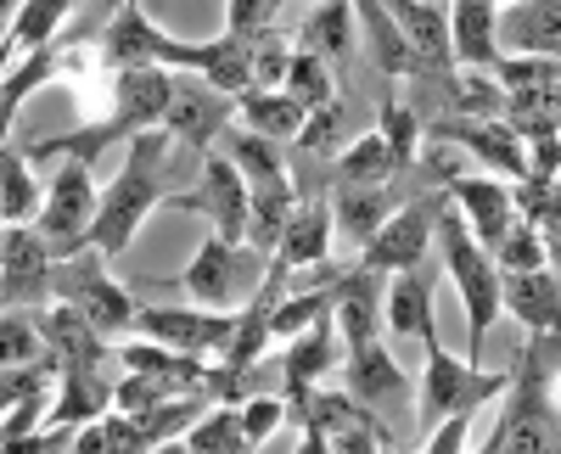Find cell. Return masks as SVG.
<instances>
[{
  "label": "cell",
  "instance_id": "15",
  "mask_svg": "<svg viewBox=\"0 0 561 454\" xmlns=\"http://www.w3.org/2000/svg\"><path fill=\"white\" fill-rule=\"evenodd\" d=\"M332 365H337V321L332 314H314L309 326H298L287 337V353H280V398H287V410H298Z\"/></svg>",
  "mask_w": 561,
  "mask_h": 454
},
{
  "label": "cell",
  "instance_id": "18",
  "mask_svg": "<svg viewBox=\"0 0 561 454\" xmlns=\"http://www.w3.org/2000/svg\"><path fill=\"white\" fill-rule=\"evenodd\" d=\"M348 393L359 404H370V410H388V404H404L410 398V371L399 365V359L377 342V337H365V342H348Z\"/></svg>",
  "mask_w": 561,
  "mask_h": 454
},
{
  "label": "cell",
  "instance_id": "29",
  "mask_svg": "<svg viewBox=\"0 0 561 454\" xmlns=\"http://www.w3.org/2000/svg\"><path fill=\"white\" fill-rule=\"evenodd\" d=\"M359 23H365V45H370V57H377V68L388 73V79H399V73H421V62H415V51L404 45V34H399V23H393V12H382V0H359Z\"/></svg>",
  "mask_w": 561,
  "mask_h": 454
},
{
  "label": "cell",
  "instance_id": "38",
  "mask_svg": "<svg viewBox=\"0 0 561 454\" xmlns=\"http://www.w3.org/2000/svg\"><path fill=\"white\" fill-rule=\"evenodd\" d=\"M337 186H382L388 174H399L393 163H388V147H382V135H359V141L337 158Z\"/></svg>",
  "mask_w": 561,
  "mask_h": 454
},
{
  "label": "cell",
  "instance_id": "4",
  "mask_svg": "<svg viewBox=\"0 0 561 454\" xmlns=\"http://www.w3.org/2000/svg\"><path fill=\"white\" fill-rule=\"evenodd\" d=\"M51 298L68 303V309H79L107 342L124 337V331H135V298L107 276V258H102V253L84 258V247H79V253L57 258V269H51Z\"/></svg>",
  "mask_w": 561,
  "mask_h": 454
},
{
  "label": "cell",
  "instance_id": "27",
  "mask_svg": "<svg viewBox=\"0 0 561 454\" xmlns=\"http://www.w3.org/2000/svg\"><path fill=\"white\" fill-rule=\"evenodd\" d=\"M57 62H62V45H39V51H28V57H18L7 73H0V147H7V129H12V118H18V107L34 96V90L57 73Z\"/></svg>",
  "mask_w": 561,
  "mask_h": 454
},
{
  "label": "cell",
  "instance_id": "20",
  "mask_svg": "<svg viewBox=\"0 0 561 454\" xmlns=\"http://www.w3.org/2000/svg\"><path fill=\"white\" fill-rule=\"evenodd\" d=\"M325 247H332V202L325 191H304L280 224V242H275V264L280 269H298V264H320Z\"/></svg>",
  "mask_w": 561,
  "mask_h": 454
},
{
  "label": "cell",
  "instance_id": "32",
  "mask_svg": "<svg viewBox=\"0 0 561 454\" xmlns=\"http://www.w3.org/2000/svg\"><path fill=\"white\" fill-rule=\"evenodd\" d=\"M237 113H242L259 135H270V141H293L298 124H304V107L287 96V90H242Z\"/></svg>",
  "mask_w": 561,
  "mask_h": 454
},
{
  "label": "cell",
  "instance_id": "37",
  "mask_svg": "<svg viewBox=\"0 0 561 454\" xmlns=\"http://www.w3.org/2000/svg\"><path fill=\"white\" fill-rule=\"evenodd\" d=\"M180 438H185V449H192V454H208V449H248V438H242V404L203 410Z\"/></svg>",
  "mask_w": 561,
  "mask_h": 454
},
{
  "label": "cell",
  "instance_id": "17",
  "mask_svg": "<svg viewBox=\"0 0 561 454\" xmlns=\"http://www.w3.org/2000/svg\"><path fill=\"white\" fill-rule=\"evenodd\" d=\"M444 197L460 208L466 231L478 236L483 253L500 247V236L511 231V219H517V208H511V186H500V179H444Z\"/></svg>",
  "mask_w": 561,
  "mask_h": 454
},
{
  "label": "cell",
  "instance_id": "42",
  "mask_svg": "<svg viewBox=\"0 0 561 454\" xmlns=\"http://www.w3.org/2000/svg\"><path fill=\"white\" fill-rule=\"evenodd\" d=\"M174 393H185V387H174V382H163V376H147V371H129V376L113 387V410L140 416V410H158V404L174 398Z\"/></svg>",
  "mask_w": 561,
  "mask_h": 454
},
{
  "label": "cell",
  "instance_id": "30",
  "mask_svg": "<svg viewBox=\"0 0 561 454\" xmlns=\"http://www.w3.org/2000/svg\"><path fill=\"white\" fill-rule=\"evenodd\" d=\"M107 404H113V387L102 382V371H57L51 421H62V427H84V421H96Z\"/></svg>",
  "mask_w": 561,
  "mask_h": 454
},
{
  "label": "cell",
  "instance_id": "28",
  "mask_svg": "<svg viewBox=\"0 0 561 454\" xmlns=\"http://www.w3.org/2000/svg\"><path fill=\"white\" fill-rule=\"evenodd\" d=\"M293 202H298V191H293L287 174H280V179H264V186H248V247L275 253L280 224H287Z\"/></svg>",
  "mask_w": 561,
  "mask_h": 454
},
{
  "label": "cell",
  "instance_id": "34",
  "mask_svg": "<svg viewBox=\"0 0 561 454\" xmlns=\"http://www.w3.org/2000/svg\"><path fill=\"white\" fill-rule=\"evenodd\" d=\"M225 135V158L242 168V179L248 186H264V179H280L287 174V163H280V147L270 141V135H259V129H219Z\"/></svg>",
  "mask_w": 561,
  "mask_h": 454
},
{
  "label": "cell",
  "instance_id": "9",
  "mask_svg": "<svg viewBox=\"0 0 561 454\" xmlns=\"http://www.w3.org/2000/svg\"><path fill=\"white\" fill-rule=\"evenodd\" d=\"M438 202H444V186L433 197H415V202H399L377 231L359 242V269L382 276V269H404L415 258H427V242H433V219H438Z\"/></svg>",
  "mask_w": 561,
  "mask_h": 454
},
{
  "label": "cell",
  "instance_id": "44",
  "mask_svg": "<svg viewBox=\"0 0 561 454\" xmlns=\"http://www.w3.org/2000/svg\"><path fill=\"white\" fill-rule=\"evenodd\" d=\"M280 421H287V398H280V393H259V398H248V404H242V438H248V449L264 443Z\"/></svg>",
  "mask_w": 561,
  "mask_h": 454
},
{
  "label": "cell",
  "instance_id": "24",
  "mask_svg": "<svg viewBox=\"0 0 561 454\" xmlns=\"http://www.w3.org/2000/svg\"><path fill=\"white\" fill-rule=\"evenodd\" d=\"M449 57L460 68H494V0H455L449 7Z\"/></svg>",
  "mask_w": 561,
  "mask_h": 454
},
{
  "label": "cell",
  "instance_id": "48",
  "mask_svg": "<svg viewBox=\"0 0 561 454\" xmlns=\"http://www.w3.org/2000/svg\"><path fill=\"white\" fill-rule=\"evenodd\" d=\"M0 73H7V23H0Z\"/></svg>",
  "mask_w": 561,
  "mask_h": 454
},
{
  "label": "cell",
  "instance_id": "5",
  "mask_svg": "<svg viewBox=\"0 0 561 454\" xmlns=\"http://www.w3.org/2000/svg\"><path fill=\"white\" fill-rule=\"evenodd\" d=\"M500 387H505V371H478L472 359L444 353V342L433 337L427 342V376H421V410H415V421H421V432H427L433 421H444L455 410H478V404L500 398Z\"/></svg>",
  "mask_w": 561,
  "mask_h": 454
},
{
  "label": "cell",
  "instance_id": "47",
  "mask_svg": "<svg viewBox=\"0 0 561 454\" xmlns=\"http://www.w3.org/2000/svg\"><path fill=\"white\" fill-rule=\"evenodd\" d=\"M18 7H23V0H0V23H7V28H12V18H18Z\"/></svg>",
  "mask_w": 561,
  "mask_h": 454
},
{
  "label": "cell",
  "instance_id": "23",
  "mask_svg": "<svg viewBox=\"0 0 561 454\" xmlns=\"http://www.w3.org/2000/svg\"><path fill=\"white\" fill-rule=\"evenodd\" d=\"M556 0H523L517 12H494V51L500 57H556Z\"/></svg>",
  "mask_w": 561,
  "mask_h": 454
},
{
  "label": "cell",
  "instance_id": "22",
  "mask_svg": "<svg viewBox=\"0 0 561 454\" xmlns=\"http://www.w3.org/2000/svg\"><path fill=\"white\" fill-rule=\"evenodd\" d=\"M393 23L404 34V45L415 51L421 73H449L455 57H449V18L444 7H433V0H393ZM415 73V79H421Z\"/></svg>",
  "mask_w": 561,
  "mask_h": 454
},
{
  "label": "cell",
  "instance_id": "1",
  "mask_svg": "<svg viewBox=\"0 0 561 454\" xmlns=\"http://www.w3.org/2000/svg\"><path fill=\"white\" fill-rule=\"evenodd\" d=\"M129 141H135V147H129L124 174L96 197V219H90V247H96L107 264L135 242L140 219H147V213L174 191V179H180V168H174V135H169L163 124L129 135Z\"/></svg>",
  "mask_w": 561,
  "mask_h": 454
},
{
  "label": "cell",
  "instance_id": "8",
  "mask_svg": "<svg viewBox=\"0 0 561 454\" xmlns=\"http://www.w3.org/2000/svg\"><path fill=\"white\" fill-rule=\"evenodd\" d=\"M90 219H96V191H90V163L68 158L51 179V197L39 208V242L51 247V258H68L79 247H90Z\"/></svg>",
  "mask_w": 561,
  "mask_h": 454
},
{
  "label": "cell",
  "instance_id": "25",
  "mask_svg": "<svg viewBox=\"0 0 561 454\" xmlns=\"http://www.w3.org/2000/svg\"><path fill=\"white\" fill-rule=\"evenodd\" d=\"M325 202H332V231H343V236L359 247V242L399 208V191L388 186V179H382V186H337Z\"/></svg>",
  "mask_w": 561,
  "mask_h": 454
},
{
  "label": "cell",
  "instance_id": "11",
  "mask_svg": "<svg viewBox=\"0 0 561 454\" xmlns=\"http://www.w3.org/2000/svg\"><path fill=\"white\" fill-rule=\"evenodd\" d=\"M51 269H57V258L39 242L34 224H12L0 236V309H45Z\"/></svg>",
  "mask_w": 561,
  "mask_h": 454
},
{
  "label": "cell",
  "instance_id": "3",
  "mask_svg": "<svg viewBox=\"0 0 561 454\" xmlns=\"http://www.w3.org/2000/svg\"><path fill=\"white\" fill-rule=\"evenodd\" d=\"M433 242L444 247V269H449V281H455V292L466 303V359H483L489 326H494V314H500V269L478 247V236L466 231V219H460V208L449 197L438 202Z\"/></svg>",
  "mask_w": 561,
  "mask_h": 454
},
{
  "label": "cell",
  "instance_id": "40",
  "mask_svg": "<svg viewBox=\"0 0 561 454\" xmlns=\"http://www.w3.org/2000/svg\"><path fill=\"white\" fill-rule=\"evenodd\" d=\"M34 359H45V337L34 326V314L0 309V365H34Z\"/></svg>",
  "mask_w": 561,
  "mask_h": 454
},
{
  "label": "cell",
  "instance_id": "31",
  "mask_svg": "<svg viewBox=\"0 0 561 454\" xmlns=\"http://www.w3.org/2000/svg\"><path fill=\"white\" fill-rule=\"evenodd\" d=\"M68 12H73V0H23L18 18H12V28H7V62L39 51V45H51Z\"/></svg>",
  "mask_w": 561,
  "mask_h": 454
},
{
  "label": "cell",
  "instance_id": "2",
  "mask_svg": "<svg viewBox=\"0 0 561 454\" xmlns=\"http://www.w3.org/2000/svg\"><path fill=\"white\" fill-rule=\"evenodd\" d=\"M505 410L489 427V449H556V331H528L517 371L505 376Z\"/></svg>",
  "mask_w": 561,
  "mask_h": 454
},
{
  "label": "cell",
  "instance_id": "7",
  "mask_svg": "<svg viewBox=\"0 0 561 454\" xmlns=\"http://www.w3.org/2000/svg\"><path fill=\"white\" fill-rule=\"evenodd\" d=\"M304 416V449H325V454H343V449H377L393 432L377 421L370 404H359L354 393H309L298 404Z\"/></svg>",
  "mask_w": 561,
  "mask_h": 454
},
{
  "label": "cell",
  "instance_id": "36",
  "mask_svg": "<svg viewBox=\"0 0 561 454\" xmlns=\"http://www.w3.org/2000/svg\"><path fill=\"white\" fill-rule=\"evenodd\" d=\"M280 90L309 113V107H325V102H337V90H332V68H325L314 51H293L287 73H280Z\"/></svg>",
  "mask_w": 561,
  "mask_h": 454
},
{
  "label": "cell",
  "instance_id": "43",
  "mask_svg": "<svg viewBox=\"0 0 561 454\" xmlns=\"http://www.w3.org/2000/svg\"><path fill=\"white\" fill-rule=\"evenodd\" d=\"M494 84L500 90H528V84H561L556 57H494Z\"/></svg>",
  "mask_w": 561,
  "mask_h": 454
},
{
  "label": "cell",
  "instance_id": "45",
  "mask_svg": "<svg viewBox=\"0 0 561 454\" xmlns=\"http://www.w3.org/2000/svg\"><path fill=\"white\" fill-rule=\"evenodd\" d=\"M39 421H45V387H28V393L12 404V410L0 416V449H7V443H18V438H28Z\"/></svg>",
  "mask_w": 561,
  "mask_h": 454
},
{
  "label": "cell",
  "instance_id": "49",
  "mask_svg": "<svg viewBox=\"0 0 561 454\" xmlns=\"http://www.w3.org/2000/svg\"><path fill=\"white\" fill-rule=\"evenodd\" d=\"M107 7H124V0H107Z\"/></svg>",
  "mask_w": 561,
  "mask_h": 454
},
{
  "label": "cell",
  "instance_id": "12",
  "mask_svg": "<svg viewBox=\"0 0 561 454\" xmlns=\"http://www.w3.org/2000/svg\"><path fill=\"white\" fill-rule=\"evenodd\" d=\"M230 118H237V96H225V90H214L203 73H197V79H174V90H169V107H163V129L174 135V147L208 152Z\"/></svg>",
  "mask_w": 561,
  "mask_h": 454
},
{
  "label": "cell",
  "instance_id": "35",
  "mask_svg": "<svg viewBox=\"0 0 561 454\" xmlns=\"http://www.w3.org/2000/svg\"><path fill=\"white\" fill-rule=\"evenodd\" d=\"M34 213H39V191H34V179H28V158L12 152V147H0V219L23 224Z\"/></svg>",
  "mask_w": 561,
  "mask_h": 454
},
{
  "label": "cell",
  "instance_id": "10",
  "mask_svg": "<svg viewBox=\"0 0 561 454\" xmlns=\"http://www.w3.org/2000/svg\"><path fill=\"white\" fill-rule=\"evenodd\" d=\"M163 202L180 208V213H208L214 236H225V242H248V179H242L237 163L219 158L214 147H208V158H203V186L185 191V197L169 191Z\"/></svg>",
  "mask_w": 561,
  "mask_h": 454
},
{
  "label": "cell",
  "instance_id": "46",
  "mask_svg": "<svg viewBox=\"0 0 561 454\" xmlns=\"http://www.w3.org/2000/svg\"><path fill=\"white\" fill-rule=\"evenodd\" d=\"M275 7H280V0H230V34H253V28H264Z\"/></svg>",
  "mask_w": 561,
  "mask_h": 454
},
{
  "label": "cell",
  "instance_id": "19",
  "mask_svg": "<svg viewBox=\"0 0 561 454\" xmlns=\"http://www.w3.org/2000/svg\"><path fill=\"white\" fill-rule=\"evenodd\" d=\"M433 292H438V264L433 258H415L399 269V281L388 292V326L399 337H421V342H433L438 326H433Z\"/></svg>",
  "mask_w": 561,
  "mask_h": 454
},
{
  "label": "cell",
  "instance_id": "39",
  "mask_svg": "<svg viewBox=\"0 0 561 454\" xmlns=\"http://www.w3.org/2000/svg\"><path fill=\"white\" fill-rule=\"evenodd\" d=\"M382 147H388V163L393 168H415V152H421V113L404 107V102H382Z\"/></svg>",
  "mask_w": 561,
  "mask_h": 454
},
{
  "label": "cell",
  "instance_id": "14",
  "mask_svg": "<svg viewBox=\"0 0 561 454\" xmlns=\"http://www.w3.org/2000/svg\"><path fill=\"white\" fill-rule=\"evenodd\" d=\"M135 331L169 342L180 353H225L230 331H237V314H208V309H152V303H135Z\"/></svg>",
  "mask_w": 561,
  "mask_h": 454
},
{
  "label": "cell",
  "instance_id": "50",
  "mask_svg": "<svg viewBox=\"0 0 561 454\" xmlns=\"http://www.w3.org/2000/svg\"><path fill=\"white\" fill-rule=\"evenodd\" d=\"M433 7H444V0H433Z\"/></svg>",
  "mask_w": 561,
  "mask_h": 454
},
{
  "label": "cell",
  "instance_id": "16",
  "mask_svg": "<svg viewBox=\"0 0 561 454\" xmlns=\"http://www.w3.org/2000/svg\"><path fill=\"white\" fill-rule=\"evenodd\" d=\"M34 326H39L45 348L57 353V371H102V359H113V342L90 326L79 309H68V303L34 314Z\"/></svg>",
  "mask_w": 561,
  "mask_h": 454
},
{
  "label": "cell",
  "instance_id": "41",
  "mask_svg": "<svg viewBox=\"0 0 561 454\" xmlns=\"http://www.w3.org/2000/svg\"><path fill=\"white\" fill-rule=\"evenodd\" d=\"M489 258H494V269H539V264H550L545 258V242H539V231H534L528 219H511V231L500 236V247Z\"/></svg>",
  "mask_w": 561,
  "mask_h": 454
},
{
  "label": "cell",
  "instance_id": "13",
  "mask_svg": "<svg viewBox=\"0 0 561 454\" xmlns=\"http://www.w3.org/2000/svg\"><path fill=\"white\" fill-rule=\"evenodd\" d=\"M421 141L460 147V152L483 158L489 168H500L505 179H523V174H528L523 141L511 135V124H505V118H460V113H438L433 124H421Z\"/></svg>",
  "mask_w": 561,
  "mask_h": 454
},
{
  "label": "cell",
  "instance_id": "33",
  "mask_svg": "<svg viewBox=\"0 0 561 454\" xmlns=\"http://www.w3.org/2000/svg\"><path fill=\"white\" fill-rule=\"evenodd\" d=\"M348 23H354V0H325L304 23V51H314L320 62H348V45H354Z\"/></svg>",
  "mask_w": 561,
  "mask_h": 454
},
{
  "label": "cell",
  "instance_id": "21",
  "mask_svg": "<svg viewBox=\"0 0 561 454\" xmlns=\"http://www.w3.org/2000/svg\"><path fill=\"white\" fill-rule=\"evenodd\" d=\"M556 303H561L556 264H539V269H500V309L517 314L528 331H556Z\"/></svg>",
  "mask_w": 561,
  "mask_h": 454
},
{
  "label": "cell",
  "instance_id": "26",
  "mask_svg": "<svg viewBox=\"0 0 561 454\" xmlns=\"http://www.w3.org/2000/svg\"><path fill=\"white\" fill-rule=\"evenodd\" d=\"M113 359H124L129 371H147V376H163L174 387H203L208 382V359L203 353H180L169 342H152V337H140V342H118Z\"/></svg>",
  "mask_w": 561,
  "mask_h": 454
},
{
  "label": "cell",
  "instance_id": "6",
  "mask_svg": "<svg viewBox=\"0 0 561 454\" xmlns=\"http://www.w3.org/2000/svg\"><path fill=\"white\" fill-rule=\"evenodd\" d=\"M264 281V253L248 247V242H225V236H208L185 269V292H192L203 309H230L253 298V287Z\"/></svg>",
  "mask_w": 561,
  "mask_h": 454
}]
</instances>
